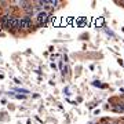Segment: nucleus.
Returning <instances> with one entry per match:
<instances>
[{
	"label": "nucleus",
	"mask_w": 124,
	"mask_h": 124,
	"mask_svg": "<svg viewBox=\"0 0 124 124\" xmlns=\"http://www.w3.org/2000/svg\"><path fill=\"white\" fill-rule=\"evenodd\" d=\"M1 22H3V26L4 28H19V19H15V18H11L8 15H4L3 19H1Z\"/></svg>",
	"instance_id": "obj_1"
},
{
	"label": "nucleus",
	"mask_w": 124,
	"mask_h": 124,
	"mask_svg": "<svg viewBox=\"0 0 124 124\" xmlns=\"http://www.w3.org/2000/svg\"><path fill=\"white\" fill-rule=\"evenodd\" d=\"M32 25V21L29 18H23V19H19V28H22V29H28V28H31Z\"/></svg>",
	"instance_id": "obj_2"
},
{
	"label": "nucleus",
	"mask_w": 124,
	"mask_h": 124,
	"mask_svg": "<svg viewBox=\"0 0 124 124\" xmlns=\"http://www.w3.org/2000/svg\"><path fill=\"white\" fill-rule=\"evenodd\" d=\"M47 19H48V14H47V13H44V11H43V13H39V14H37V21H39L40 23H41V22H46Z\"/></svg>",
	"instance_id": "obj_3"
}]
</instances>
